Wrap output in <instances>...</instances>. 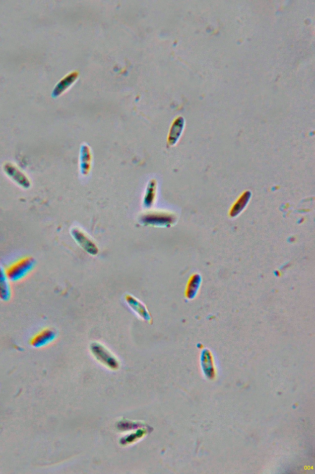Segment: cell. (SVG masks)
<instances>
[{
    "label": "cell",
    "mask_w": 315,
    "mask_h": 474,
    "mask_svg": "<svg viewBox=\"0 0 315 474\" xmlns=\"http://www.w3.org/2000/svg\"><path fill=\"white\" fill-rule=\"evenodd\" d=\"M35 266V261L31 257L21 259L12 264L5 270L9 281L17 283L22 281L31 273Z\"/></svg>",
    "instance_id": "obj_1"
},
{
    "label": "cell",
    "mask_w": 315,
    "mask_h": 474,
    "mask_svg": "<svg viewBox=\"0 0 315 474\" xmlns=\"http://www.w3.org/2000/svg\"><path fill=\"white\" fill-rule=\"evenodd\" d=\"M125 299H126V303L130 308L132 309V311L136 313L138 316L145 321H151V316L148 312V310L146 308V307L143 305L141 302L138 300L137 299L134 298V296L127 295L125 297Z\"/></svg>",
    "instance_id": "obj_2"
},
{
    "label": "cell",
    "mask_w": 315,
    "mask_h": 474,
    "mask_svg": "<svg viewBox=\"0 0 315 474\" xmlns=\"http://www.w3.org/2000/svg\"><path fill=\"white\" fill-rule=\"evenodd\" d=\"M4 171L6 172L7 175H8L9 178L13 179L14 181L16 182L19 186L24 187V188L29 187L30 183L29 179L16 166L11 165V164H7L5 166Z\"/></svg>",
    "instance_id": "obj_3"
},
{
    "label": "cell",
    "mask_w": 315,
    "mask_h": 474,
    "mask_svg": "<svg viewBox=\"0 0 315 474\" xmlns=\"http://www.w3.org/2000/svg\"><path fill=\"white\" fill-rule=\"evenodd\" d=\"M56 333L50 329L43 330L37 335H35L31 341L33 347L40 348L47 345L52 342L56 338Z\"/></svg>",
    "instance_id": "obj_4"
},
{
    "label": "cell",
    "mask_w": 315,
    "mask_h": 474,
    "mask_svg": "<svg viewBox=\"0 0 315 474\" xmlns=\"http://www.w3.org/2000/svg\"><path fill=\"white\" fill-rule=\"evenodd\" d=\"M72 234L76 241H77L79 245L89 253V254L96 255L98 253V249L93 242L78 230H73Z\"/></svg>",
    "instance_id": "obj_5"
},
{
    "label": "cell",
    "mask_w": 315,
    "mask_h": 474,
    "mask_svg": "<svg viewBox=\"0 0 315 474\" xmlns=\"http://www.w3.org/2000/svg\"><path fill=\"white\" fill-rule=\"evenodd\" d=\"M6 272L0 266V300L8 301L11 297V288Z\"/></svg>",
    "instance_id": "obj_6"
},
{
    "label": "cell",
    "mask_w": 315,
    "mask_h": 474,
    "mask_svg": "<svg viewBox=\"0 0 315 474\" xmlns=\"http://www.w3.org/2000/svg\"><path fill=\"white\" fill-rule=\"evenodd\" d=\"M78 77L77 72H73L68 74L65 78H63L60 83L56 86L54 90L53 95L54 97L58 96L62 94L63 92L67 90L72 84L75 83Z\"/></svg>",
    "instance_id": "obj_7"
},
{
    "label": "cell",
    "mask_w": 315,
    "mask_h": 474,
    "mask_svg": "<svg viewBox=\"0 0 315 474\" xmlns=\"http://www.w3.org/2000/svg\"><path fill=\"white\" fill-rule=\"evenodd\" d=\"M92 352H93L95 356L100 360L104 361V362L116 363L115 360L111 353H109L106 348L102 347V345L94 343L92 346Z\"/></svg>",
    "instance_id": "obj_8"
},
{
    "label": "cell",
    "mask_w": 315,
    "mask_h": 474,
    "mask_svg": "<svg viewBox=\"0 0 315 474\" xmlns=\"http://www.w3.org/2000/svg\"><path fill=\"white\" fill-rule=\"evenodd\" d=\"M199 286V278L197 275L191 277L189 279L186 289V296L189 298H193Z\"/></svg>",
    "instance_id": "obj_9"
},
{
    "label": "cell",
    "mask_w": 315,
    "mask_h": 474,
    "mask_svg": "<svg viewBox=\"0 0 315 474\" xmlns=\"http://www.w3.org/2000/svg\"><path fill=\"white\" fill-rule=\"evenodd\" d=\"M249 198V193H245L242 194V196L238 199L236 203L233 206L231 211L232 216H236L238 213H240V212L242 211V209L244 208L246 205H247Z\"/></svg>",
    "instance_id": "obj_10"
}]
</instances>
